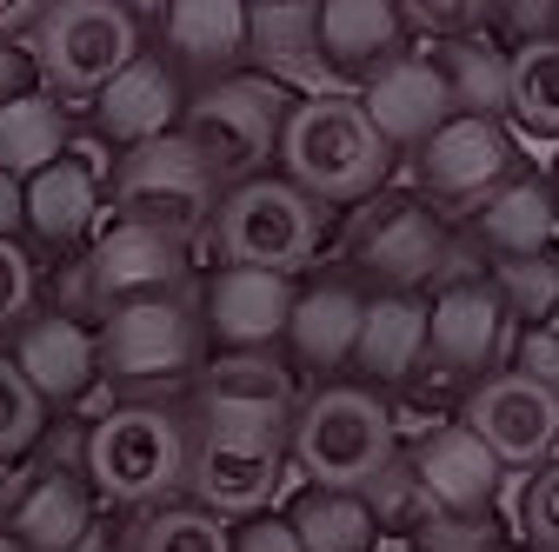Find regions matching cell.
<instances>
[{
  "instance_id": "6da1fadb",
  "label": "cell",
  "mask_w": 559,
  "mask_h": 552,
  "mask_svg": "<svg viewBox=\"0 0 559 552\" xmlns=\"http://www.w3.org/2000/svg\"><path fill=\"white\" fill-rule=\"evenodd\" d=\"M393 147L380 141V127L367 120L360 94H320L294 100L287 133H280V173L320 206H360L393 180Z\"/></svg>"
},
{
  "instance_id": "7a4b0ae2",
  "label": "cell",
  "mask_w": 559,
  "mask_h": 552,
  "mask_svg": "<svg viewBox=\"0 0 559 552\" xmlns=\"http://www.w3.org/2000/svg\"><path fill=\"white\" fill-rule=\"evenodd\" d=\"M340 260L367 293H440L453 260V220L419 187H380L354 206Z\"/></svg>"
},
{
  "instance_id": "3957f363",
  "label": "cell",
  "mask_w": 559,
  "mask_h": 552,
  "mask_svg": "<svg viewBox=\"0 0 559 552\" xmlns=\"http://www.w3.org/2000/svg\"><path fill=\"white\" fill-rule=\"evenodd\" d=\"M393 453H400L393 406L354 380L313 386L287 427V459L307 472V487H326V493H367Z\"/></svg>"
},
{
  "instance_id": "277c9868",
  "label": "cell",
  "mask_w": 559,
  "mask_h": 552,
  "mask_svg": "<svg viewBox=\"0 0 559 552\" xmlns=\"http://www.w3.org/2000/svg\"><path fill=\"white\" fill-rule=\"evenodd\" d=\"M221 180L214 167L200 160V147L187 133H160L147 147H127L114 160V180H107V214L114 220H133V227H154L180 247H193L221 214Z\"/></svg>"
},
{
  "instance_id": "5b68a950",
  "label": "cell",
  "mask_w": 559,
  "mask_h": 552,
  "mask_svg": "<svg viewBox=\"0 0 559 552\" xmlns=\"http://www.w3.org/2000/svg\"><path fill=\"white\" fill-rule=\"evenodd\" d=\"M187 446L193 433L180 427V412H167L160 399H133L87 427V479L120 506H167L174 493H187Z\"/></svg>"
},
{
  "instance_id": "8992f818",
  "label": "cell",
  "mask_w": 559,
  "mask_h": 552,
  "mask_svg": "<svg viewBox=\"0 0 559 552\" xmlns=\"http://www.w3.org/2000/svg\"><path fill=\"white\" fill-rule=\"evenodd\" d=\"M287 113H294L287 87H273L260 74H227V81H206L200 94H187L180 133L200 147V160L214 167L221 187H240V180L273 173Z\"/></svg>"
},
{
  "instance_id": "52a82bcc",
  "label": "cell",
  "mask_w": 559,
  "mask_h": 552,
  "mask_svg": "<svg viewBox=\"0 0 559 552\" xmlns=\"http://www.w3.org/2000/svg\"><path fill=\"white\" fill-rule=\"evenodd\" d=\"M206 233H214L221 266H260V273H287L294 280L326 240V206L300 193L287 173H260L221 193V214Z\"/></svg>"
},
{
  "instance_id": "ba28073f",
  "label": "cell",
  "mask_w": 559,
  "mask_h": 552,
  "mask_svg": "<svg viewBox=\"0 0 559 552\" xmlns=\"http://www.w3.org/2000/svg\"><path fill=\"white\" fill-rule=\"evenodd\" d=\"M27 47L40 67V94H53L60 107H87L140 53V27L114 0H53L27 27Z\"/></svg>"
},
{
  "instance_id": "9c48e42d",
  "label": "cell",
  "mask_w": 559,
  "mask_h": 552,
  "mask_svg": "<svg viewBox=\"0 0 559 552\" xmlns=\"http://www.w3.org/2000/svg\"><path fill=\"white\" fill-rule=\"evenodd\" d=\"M94 353H100V380H120V386H167V380H187V373H200V353H206L200 307H193L187 293L127 300V307L100 313Z\"/></svg>"
},
{
  "instance_id": "30bf717a",
  "label": "cell",
  "mask_w": 559,
  "mask_h": 552,
  "mask_svg": "<svg viewBox=\"0 0 559 552\" xmlns=\"http://www.w3.org/2000/svg\"><path fill=\"white\" fill-rule=\"evenodd\" d=\"M154 293H187V247L154 233V227H133V220H107L100 240L87 247V260H74L60 287L53 313H114L127 300H154Z\"/></svg>"
},
{
  "instance_id": "8fae6325",
  "label": "cell",
  "mask_w": 559,
  "mask_h": 552,
  "mask_svg": "<svg viewBox=\"0 0 559 552\" xmlns=\"http://www.w3.org/2000/svg\"><path fill=\"white\" fill-rule=\"evenodd\" d=\"M513 173H520V133L507 120H479V113H453L433 141L413 154V187L427 193L447 220H466L473 206H486Z\"/></svg>"
},
{
  "instance_id": "7c38bea8",
  "label": "cell",
  "mask_w": 559,
  "mask_h": 552,
  "mask_svg": "<svg viewBox=\"0 0 559 552\" xmlns=\"http://www.w3.org/2000/svg\"><path fill=\"white\" fill-rule=\"evenodd\" d=\"M287 479V433H247V427H193L187 446V493L193 506L221 519H253Z\"/></svg>"
},
{
  "instance_id": "4fadbf2b",
  "label": "cell",
  "mask_w": 559,
  "mask_h": 552,
  "mask_svg": "<svg viewBox=\"0 0 559 552\" xmlns=\"http://www.w3.org/2000/svg\"><path fill=\"white\" fill-rule=\"evenodd\" d=\"M200 427H247V433H287L300 412L294 367L280 353H214L193 373Z\"/></svg>"
},
{
  "instance_id": "5bb4252c",
  "label": "cell",
  "mask_w": 559,
  "mask_h": 552,
  "mask_svg": "<svg viewBox=\"0 0 559 552\" xmlns=\"http://www.w3.org/2000/svg\"><path fill=\"white\" fill-rule=\"evenodd\" d=\"M460 427H473L486 446H493L500 466L533 472L539 459L559 453V393L552 386H533L513 367H500V373H486V380L466 386Z\"/></svg>"
},
{
  "instance_id": "9a60e30c",
  "label": "cell",
  "mask_w": 559,
  "mask_h": 552,
  "mask_svg": "<svg viewBox=\"0 0 559 552\" xmlns=\"http://www.w3.org/2000/svg\"><path fill=\"white\" fill-rule=\"evenodd\" d=\"M247 74L287 87L294 100L354 94L320 47V0H247Z\"/></svg>"
},
{
  "instance_id": "2e32d148",
  "label": "cell",
  "mask_w": 559,
  "mask_h": 552,
  "mask_svg": "<svg viewBox=\"0 0 559 552\" xmlns=\"http://www.w3.org/2000/svg\"><path fill=\"white\" fill-rule=\"evenodd\" d=\"M513 320L507 307L493 300L486 280H460V287H440L427 293V367L440 380H486L500 373L507 353H513Z\"/></svg>"
},
{
  "instance_id": "e0dca14e",
  "label": "cell",
  "mask_w": 559,
  "mask_h": 552,
  "mask_svg": "<svg viewBox=\"0 0 559 552\" xmlns=\"http://www.w3.org/2000/svg\"><path fill=\"white\" fill-rule=\"evenodd\" d=\"M419 493H427L433 513H500V493H507V466L493 459V446H486L473 427L460 420H440L427 427L419 440L400 446Z\"/></svg>"
},
{
  "instance_id": "ac0fdd59",
  "label": "cell",
  "mask_w": 559,
  "mask_h": 552,
  "mask_svg": "<svg viewBox=\"0 0 559 552\" xmlns=\"http://www.w3.org/2000/svg\"><path fill=\"white\" fill-rule=\"evenodd\" d=\"M107 180H114V160L100 154V141H67V154L53 167L21 180L34 240H47L53 253L81 247L100 227V214H107Z\"/></svg>"
},
{
  "instance_id": "d6986e66",
  "label": "cell",
  "mask_w": 559,
  "mask_h": 552,
  "mask_svg": "<svg viewBox=\"0 0 559 552\" xmlns=\"http://www.w3.org/2000/svg\"><path fill=\"white\" fill-rule=\"evenodd\" d=\"M294 280L260 266H221L200 293V326L206 339H221V353H280L294 313Z\"/></svg>"
},
{
  "instance_id": "ffe728a7",
  "label": "cell",
  "mask_w": 559,
  "mask_h": 552,
  "mask_svg": "<svg viewBox=\"0 0 559 552\" xmlns=\"http://www.w3.org/2000/svg\"><path fill=\"white\" fill-rule=\"evenodd\" d=\"M360 107H367V120L380 127V141H386L393 154H406V160L453 120L447 81H440V67H433L427 47H406L400 60H386L380 74L360 87Z\"/></svg>"
},
{
  "instance_id": "44dd1931",
  "label": "cell",
  "mask_w": 559,
  "mask_h": 552,
  "mask_svg": "<svg viewBox=\"0 0 559 552\" xmlns=\"http://www.w3.org/2000/svg\"><path fill=\"white\" fill-rule=\"evenodd\" d=\"M94 107V133L100 141H114L120 154L127 147H147V141H160V133H180V113H187V87H180V74L160 60V53H147L140 47L120 74L87 100Z\"/></svg>"
},
{
  "instance_id": "7402d4cb",
  "label": "cell",
  "mask_w": 559,
  "mask_h": 552,
  "mask_svg": "<svg viewBox=\"0 0 559 552\" xmlns=\"http://www.w3.org/2000/svg\"><path fill=\"white\" fill-rule=\"evenodd\" d=\"M160 60L200 87L247 74V0H167Z\"/></svg>"
},
{
  "instance_id": "603a6c76",
  "label": "cell",
  "mask_w": 559,
  "mask_h": 552,
  "mask_svg": "<svg viewBox=\"0 0 559 552\" xmlns=\"http://www.w3.org/2000/svg\"><path fill=\"white\" fill-rule=\"evenodd\" d=\"M552 206H559V193H552V173H533V167H520L486 206H473L466 220H453L466 240H473V253L493 266V260H526V253H552Z\"/></svg>"
},
{
  "instance_id": "cb8c5ba5",
  "label": "cell",
  "mask_w": 559,
  "mask_h": 552,
  "mask_svg": "<svg viewBox=\"0 0 559 552\" xmlns=\"http://www.w3.org/2000/svg\"><path fill=\"white\" fill-rule=\"evenodd\" d=\"M320 47L333 74L360 94L386 60L413 47V34H406L400 0H320Z\"/></svg>"
},
{
  "instance_id": "d4e9b609",
  "label": "cell",
  "mask_w": 559,
  "mask_h": 552,
  "mask_svg": "<svg viewBox=\"0 0 559 552\" xmlns=\"http://www.w3.org/2000/svg\"><path fill=\"white\" fill-rule=\"evenodd\" d=\"M360 320H367V287L360 280H313V287L294 293L287 339H280V347L313 373H340V367H354Z\"/></svg>"
},
{
  "instance_id": "484cf974",
  "label": "cell",
  "mask_w": 559,
  "mask_h": 552,
  "mask_svg": "<svg viewBox=\"0 0 559 552\" xmlns=\"http://www.w3.org/2000/svg\"><path fill=\"white\" fill-rule=\"evenodd\" d=\"M8 532L27 545V552H74L81 532L94 526V506H87V487L74 479V466H53L40 459L21 487L8 493Z\"/></svg>"
},
{
  "instance_id": "4316f807",
  "label": "cell",
  "mask_w": 559,
  "mask_h": 552,
  "mask_svg": "<svg viewBox=\"0 0 559 552\" xmlns=\"http://www.w3.org/2000/svg\"><path fill=\"white\" fill-rule=\"evenodd\" d=\"M8 360H14V367H21V380H27L40 399H53V406L81 399V393L100 380L94 333H87L81 320H67V313H40V320H27Z\"/></svg>"
},
{
  "instance_id": "83f0119b",
  "label": "cell",
  "mask_w": 559,
  "mask_h": 552,
  "mask_svg": "<svg viewBox=\"0 0 559 552\" xmlns=\"http://www.w3.org/2000/svg\"><path fill=\"white\" fill-rule=\"evenodd\" d=\"M419 367H427V293H367L354 373L380 393V386H406Z\"/></svg>"
},
{
  "instance_id": "f1b7e54d",
  "label": "cell",
  "mask_w": 559,
  "mask_h": 552,
  "mask_svg": "<svg viewBox=\"0 0 559 552\" xmlns=\"http://www.w3.org/2000/svg\"><path fill=\"white\" fill-rule=\"evenodd\" d=\"M453 113H479V120H507V81H513V53L493 34H460V40H433L427 47Z\"/></svg>"
},
{
  "instance_id": "f546056e",
  "label": "cell",
  "mask_w": 559,
  "mask_h": 552,
  "mask_svg": "<svg viewBox=\"0 0 559 552\" xmlns=\"http://www.w3.org/2000/svg\"><path fill=\"white\" fill-rule=\"evenodd\" d=\"M507 127L520 133V141L559 147V40H526V47H513Z\"/></svg>"
},
{
  "instance_id": "4dcf8cb0",
  "label": "cell",
  "mask_w": 559,
  "mask_h": 552,
  "mask_svg": "<svg viewBox=\"0 0 559 552\" xmlns=\"http://www.w3.org/2000/svg\"><path fill=\"white\" fill-rule=\"evenodd\" d=\"M67 113L53 94H27L14 107H0V173H14V180H34L40 167H53L67 154Z\"/></svg>"
},
{
  "instance_id": "1f68e13d",
  "label": "cell",
  "mask_w": 559,
  "mask_h": 552,
  "mask_svg": "<svg viewBox=\"0 0 559 552\" xmlns=\"http://www.w3.org/2000/svg\"><path fill=\"white\" fill-rule=\"evenodd\" d=\"M287 526L300 532L307 552H373V539H380L373 506L360 493H326V487H307L294 500Z\"/></svg>"
},
{
  "instance_id": "d6a6232c",
  "label": "cell",
  "mask_w": 559,
  "mask_h": 552,
  "mask_svg": "<svg viewBox=\"0 0 559 552\" xmlns=\"http://www.w3.org/2000/svg\"><path fill=\"white\" fill-rule=\"evenodd\" d=\"M486 287L507 307L513 326H546L559 320V253H526V260H493Z\"/></svg>"
},
{
  "instance_id": "836d02e7",
  "label": "cell",
  "mask_w": 559,
  "mask_h": 552,
  "mask_svg": "<svg viewBox=\"0 0 559 552\" xmlns=\"http://www.w3.org/2000/svg\"><path fill=\"white\" fill-rule=\"evenodd\" d=\"M133 552H234V532L206 506H154Z\"/></svg>"
},
{
  "instance_id": "e575fe53",
  "label": "cell",
  "mask_w": 559,
  "mask_h": 552,
  "mask_svg": "<svg viewBox=\"0 0 559 552\" xmlns=\"http://www.w3.org/2000/svg\"><path fill=\"white\" fill-rule=\"evenodd\" d=\"M513 526L533 552H559V453L539 459L526 479H520V493H513Z\"/></svg>"
},
{
  "instance_id": "d590c367",
  "label": "cell",
  "mask_w": 559,
  "mask_h": 552,
  "mask_svg": "<svg viewBox=\"0 0 559 552\" xmlns=\"http://www.w3.org/2000/svg\"><path fill=\"white\" fill-rule=\"evenodd\" d=\"M360 500L373 506V526H380V532H413L419 519L433 513L427 493H419V479H413V466H406V453H393V459L373 472V487H367Z\"/></svg>"
},
{
  "instance_id": "8d00e7d4",
  "label": "cell",
  "mask_w": 559,
  "mask_h": 552,
  "mask_svg": "<svg viewBox=\"0 0 559 552\" xmlns=\"http://www.w3.org/2000/svg\"><path fill=\"white\" fill-rule=\"evenodd\" d=\"M40 427H47V399L21 380L14 360H0V459L27 453L40 440Z\"/></svg>"
},
{
  "instance_id": "74e56055",
  "label": "cell",
  "mask_w": 559,
  "mask_h": 552,
  "mask_svg": "<svg viewBox=\"0 0 559 552\" xmlns=\"http://www.w3.org/2000/svg\"><path fill=\"white\" fill-rule=\"evenodd\" d=\"M406 14V34L419 40H460V34H486V21H493V0H400Z\"/></svg>"
},
{
  "instance_id": "f35d334b",
  "label": "cell",
  "mask_w": 559,
  "mask_h": 552,
  "mask_svg": "<svg viewBox=\"0 0 559 552\" xmlns=\"http://www.w3.org/2000/svg\"><path fill=\"white\" fill-rule=\"evenodd\" d=\"M500 513H427L413 526V552H493Z\"/></svg>"
},
{
  "instance_id": "ab89813d",
  "label": "cell",
  "mask_w": 559,
  "mask_h": 552,
  "mask_svg": "<svg viewBox=\"0 0 559 552\" xmlns=\"http://www.w3.org/2000/svg\"><path fill=\"white\" fill-rule=\"evenodd\" d=\"M507 53L526 47V40H552L559 34V0H493V21H486Z\"/></svg>"
},
{
  "instance_id": "60d3db41",
  "label": "cell",
  "mask_w": 559,
  "mask_h": 552,
  "mask_svg": "<svg viewBox=\"0 0 559 552\" xmlns=\"http://www.w3.org/2000/svg\"><path fill=\"white\" fill-rule=\"evenodd\" d=\"M507 367L526 373L533 386H552V393H559V320H546V326H520Z\"/></svg>"
},
{
  "instance_id": "b9f144b4",
  "label": "cell",
  "mask_w": 559,
  "mask_h": 552,
  "mask_svg": "<svg viewBox=\"0 0 559 552\" xmlns=\"http://www.w3.org/2000/svg\"><path fill=\"white\" fill-rule=\"evenodd\" d=\"M34 307V260L21 253V240H0V333L27 326Z\"/></svg>"
},
{
  "instance_id": "7bdbcfd3",
  "label": "cell",
  "mask_w": 559,
  "mask_h": 552,
  "mask_svg": "<svg viewBox=\"0 0 559 552\" xmlns=\"http://www.w3.org/2000/svg\"><path fill=\"white\" fill-rule=\"evenodd\" d=\"M40 94V67H34V47L27 40H0V107H14Z\"/></svg>"
},
{
  "instance_id": "ee69618b",
  "label": "cell",
  "mask_w": 559,
  "mask_h": 552,
  "mask_svg": "<svg viewBox=\"0 0 559 552\" xmlns=\"http://www.w3.org/2000/svg\"><path fill=\"white\" fill-rule=\"evenodd\" d=\"M234 552H307L300 532L287 519H273V513H253L240 532H234Z\"/></svg>"
},
{
  "instance_id": "f6af8a7d",
  "label": "cell",
  "mask_w": 559,
  "mask_h": 552,
  "mask_svg": "<svg viewBox=\"0 0 559 552\" xmlns=\"http://www.w3.org/2000/svg\"><path fill=\"white\" fill-rule=\"evenodd\" d=\"M21 227H27V193L14 173H0V240H14Z\"/></svg>"
},
{
  "instance_id": "bcb514c9",
  "label": "cell",
  "mask_w": 559,
  "mask_h": 552,
  "mask_svg": "<svg viewBox=\"0 0 559 552\" xmlns=\"http://www.w3.org/2000/svg\"><path fill=\"white\" fill-rule=\"evenodd\" d=\"M47 8H53V0H0V40H21Z\"/></svg>"
},
{
  "instance_id": "7dc6e473",
  "label": "cell",
  "mask_w": 559,
  "mask_h": 552,
  "mask_svg": "<svg viewBox=\"0 0 559 552\" xmlns=\"http://www.w3.org/2000/svg\"><path fill=\"white\" fill-rule=\"evenodd\" d=\"M114 8L133 21V27H160V14H167V0H114Z\"/></svg>"
},
{
  "instance_id": "c3c4849f",
  "label": "cell",
  "mask_w": 559,
  "mask_h": 552,
  "mask_svg": "<svg viewBox=\"0 0 559 552\" xmlns=\"http://www.w3.org/2000/svg\"><path fill=\"white\" fill-rule=\"evenodd\" d=\"M74 552H107V532H100V526H87V532H81V545H74Z\"/></svg>"
},
{
  "instance_id": "681fc988",
  "label": "cell",
  "mask_w": 559,
  "mask_h": 552,
  "mask_svg": "<svg viewBox=\"0 0 559 552\" xmlns=\"http://www.w3.org/2000/svg\"><path fill=\"white\" fill-rule=\"evenodd\" d=\"M0 552H27V545H21V539H14L8 526H0Z\"/></svg>"
},
{
  "instance_id": "f907efd6",
  "label": "cell",
  "mask_w": 559,
  "mask_h": 552,
  "mask_svg": "<svg viewBox=\"0 0 559 552\" xmlns=\"http://www.w3.org/2000/svg\"><path fill=\"white\" fill-rule=\"evenodd\" d=\"M552 253H559V206H552Z\"/></svg>"
},
{
  "instance_id": "816d5d0a",
  "label": "cell",
  "mask_w": 559,
  "mask_h": 552,
  "mask_svg": "<svg viewBox=\"0 0 559 552\" xmlns=\"http://www.w3.org/2000/svg\"><path fill=\"white\" fill-rule=\"evenodd\" d=\"M0 513H8V493H0Z\"/></svg>"
},
{
  "instance_id": "f5cc1de1",
  "label": "cell",
  "mask_w": 559,
  "mask_h": 552,
  "mask_svg": "<svg viewBox=\"0 0 559 552\" xmlns=\"http://www.w3.org/2000/svg\"><path fill=\"white\" fill-rule=\"evenodd\" d=\"M493 552H507V545H493Z\"/></svg>"
},
{
  "instance_id": "db71d44e",
  "label": "cell",
  "mask_w": 559,
  "mask_h": 552,
  "mask_svg": "<svg viewBox=\"0 0 559 552\" xmlns=\"http://www.w3.org/2000/svg\"><path fill=\"white\" fill-rule=\"evenodd\" d=\"M552 40H559V34H552Z\"/></svg>"
}]
</instances>
